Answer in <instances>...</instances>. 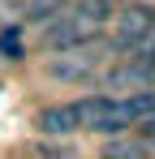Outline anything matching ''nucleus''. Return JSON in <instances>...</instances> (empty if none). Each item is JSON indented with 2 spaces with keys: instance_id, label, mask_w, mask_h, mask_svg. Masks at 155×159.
<instances>
[{
  "instance_id": "0eeeda50",
  "label": "nucleus",
  "mask_w": 155,
  "mask_h": 159,
  "mask_svg": "<svg viewBox=\"0 0 155 159\" xmlns=\"http://www.w3.org/2000/svg\"><path fill=\"white\" fill-rule=\"evenodd\" d=\"M0 52H4V56H22V39H17V30H4V34H0Z\"/></svg>"
},
{
  "instance_id": "39448f33",
  "label": "nucleus",
  "mask_w": 155,
  "mask_h": 159,
  "mask_svg": "<svg viewBox=\"0 0 155 159\" xmlns=\"http://www.w3.org/2000/svg\"><path fill=\"white\" fill-rule=\"evenodd\" d=\"M39 129L43 133H78L82 129V120H78V103H56V107H48L43 116H39Z\"/></svg>"
},
{
  "instance_id": "20e7f679",
  "label": "nucleus",
  "mask_w": 155,
  "mask_h": 159,
  "mask_svg": "<svg viewBox=\"0 0 155 159\" xmlns=\"http://www.w3.org/2000/svg\"><path fill=\"white\" fill-rule=\"evenodd\" d=\"M95 69H99V56H78V52L65 56V60H52V65H48V73H52L56 82H86Z\"/></svg>"
},
{
  "instance_id": "6e6552de",
  "label": "nucleus",
  "mask_w": 155,
  "mask_h": 159,
  "mask_svg": "<svg viewBox=\"0 0 155 159\" xmlns=\"http://www.w3.org/2000/svg\"><path fill=\"white\" fill-rule=\"evenodd\" d=\"M142 133H147V138H151V142H155V116H151V120H147V125H142Z\"/></svg>"
},
{
  "instance_id": "f257e3e1",
  "label": "nucleus",
  "mask_w": 155,
  "mask_h": 159,
  "mask_svg": "<svg viewBox=\"0 0 155 159\" xmlns=\"http://www.w3.org/2000/svg\"><path fill=\"white\" fill-rule=\"evenodd\" d=\"M112 17V0H73L56 22L48 26L43 43L52 52H69V48H82L91 39H99V30L108 26Z\"/></svg>"
},
{
  "instance_id": "423d86ee",
  "label": "nucleus",
  "mask_w": 155,
  "mask_h": 159,
  "mask_svg": "<svg viewBox=\"0 0 155 159\" xmlns=\"http://www.w3.org/2000/svg\"><path fill=\"white\" fill-rule=\"evenodd\" d=\"M65 4L69 0H30L26 4V22H56L65 13Z\"/></svg>"
},
{
  "instance_id": "f03ea898",
  "label": "nucleus",
  "mask_w": 155,
  "mask_h": 159,
  "mask_svg": "<svg viewBox=\"0 0 155 159\" xmlns=\"http://www.w3.org/2000/svg\"><path fill=\"white\" fill-rule=\"evenodd\" d=\"M121 52H134L138 60H155V9L151 4H134L116 22V39Z\"/></svg>"
},
{
  "instance_id": "7ed1b4c3",
  "label": "nucleus",
  "mask_w": 155,
  "mask_h": 159,
  "mask_svg": "<svg viewBox=\"0 0 155 159\" xmlns=\"http://www.w3.org/2000/svg\"><path fill=\"white\" fill-rule=\"evenodd\" d=\"M78 120H82V129H95V133H121V129H129L125 103L112 99V95L78 99Z\"/></svg>"
}]
</instances>
